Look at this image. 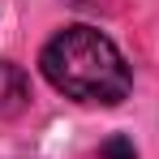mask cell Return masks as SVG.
<instances>
[{
    "mask_svg": "<svg viewBox=\"0 0 159 159\" xmlns=\"http://www.w3.org/2000/svg\"><path fill=\"white\" fill-rule=\"evenodd\" d=\"M39 69L65 99L78 103H120L133 86L129 60L120 56V48L99 34L95 26H65L39 52Z\"/></svg>",
    "mask_w": 159,
    "mask_h": 159,
    "instance_id": "1",
    "label": "cell"
},
{
    "mask_svg": "<svg viewBox=\"0 0 159 159\" xmlns=\"http://www.w3.org/2000/svg\"><path fill=\"white\" fill-rule=\"evenodd\" d=\"M30 107V78L22 65L0 60V120H13Z\"/></svg>",
    "mask_w": 159,
    "mask_h": 159,
    "instance_id": "2",
    "label": "cell"
},
{
    "mask_svg": "<svg viewBox=\"0 0 159 159\" xmlns=\"http://www.w3.org/2000/svg\"><path fill=\"white\" fill-rule=\"evenodd\" d=\"M99 159H138L129 138H107L103 146H99Z\"/></svg>",
    "mask_w": 159,
    "mask_h": 159,
    "instance_id": "3",
    "label": "cell"
}]
</instances>
